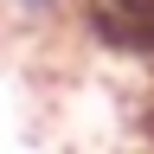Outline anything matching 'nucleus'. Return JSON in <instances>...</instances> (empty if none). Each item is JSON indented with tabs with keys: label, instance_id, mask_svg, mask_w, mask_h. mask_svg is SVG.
Segmentation results:
<instances>
[{
	"label": "nucleus",
	"instance_id": "obj_2",
	"mask_svg": "<svg viewBox=\"0 0 154 154\" xmlns=\"http://www.w3.org/2000/svg\"><path fill=\"white\" fill-rule=\"evenodd\" d=\"M71 26V0H0V32L26 38V45H45Z\"/></svg>",
	"mask_w": 154,
	"mask_h": 154
},
{
	"label": "nucleus",
	"instance_id": "obj_1",
	"mask_svg": "<svg viewBox=\"0 0 154 154\" xmlns=\"http://www.w3.org/2000/svg\"><path fill=\"white\" fill-rule=\"evenodd\" d=\"M71 26L109 58L154 64V0H71Z\"/></svg>",
	"mask_w": 154,
	"mask_h": 154
}]
</instances>
